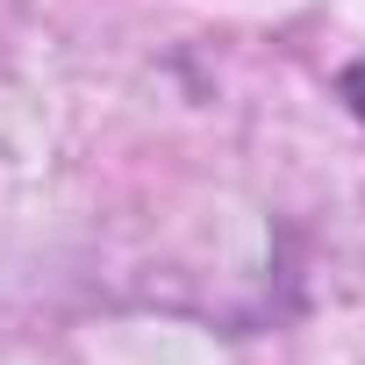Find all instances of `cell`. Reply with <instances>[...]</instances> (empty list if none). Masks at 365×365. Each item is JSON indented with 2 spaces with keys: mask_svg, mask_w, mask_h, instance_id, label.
<instances>
[{
  "mask_svg": "<svg viewBox=\"0 0 365 365\" xmlns=\"http://www.w3.org/2000/svg\"><path fill=\"white\" fill-rule=\"evenodd\" d=\"M336 86H344V101H351V115L365 122V58H358V65H344V79H336Z\"/></svg>",
  "mask_w": 365,
  "mask_h": 365,
  "instance_id": "1",
  "label": "cell"
}]
</instances>
